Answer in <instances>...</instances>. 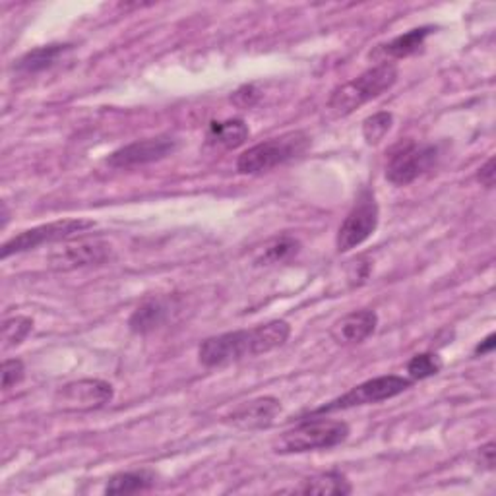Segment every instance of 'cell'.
Returning a JSON list of instances; mask_svg holds the SVG:
<instances>
[{
	"label": "cell",
	"mask_w": 496,
	"mask_h": 496,
	"mask_svg": "<svg viewBox=\"0 0 496 496\" xmlns=\"http://www.w3.org/2000/svg\"><path fill=\"white\" fill-rule=\"evenodd\" d=\"M477 178H479V183L483 185V187H487V188H492V187H494V178H496V161H494V157H491V159L483 165V167L479 169Z\"/></svg>",
	"instance_id": "26"
},
{
	"label": "cell",
	"mask_w": 496,
	"mask_h": 496,
	"mask_svg": "<svg viewBox=\"0 0 496 496\" xmlns=\"http://www.w3.org/2000/svg\"><path fill=\"white\" fill-rule=\"evenodd\" d=\"M248 127L243 118H229L212 123L208 130V144L223 149H235L248 140Z\"/></svg>",
	"instance_id": "15"
},
{
	"label": "cell",
	"mask_w": 496,
	"mask_h": 496,
	"mask_svg": "<svg viewBox=\"0 0 496 496\" xmlns=\"http://www.w3.org/2000/svg\"><path fill=\"white\" fill-rule=\"evenodd\" d=\"M113 400V386L103 380H78L56 392V405L63 411H92Z\"/></svg>",
	"instance_id": "9"
},
{
	"label": "cell",
	"mask_w": 496,
	"mask_h": 496,
	"mask_svg": "<svg viewBox=\"0 0 496 496\" xmlns=\"http://www.w3.org/2000/svg\"><path fill=\"white\" fill-rule=\"evenodd\" d=\"M310 147V137L305 132L295 130L283 134L279 138L266 140L248 147L237 159V171L243 175H258L269 169L278 167V165L288 163L299 156H303Z\"/></svg>",
	"instance_id": "4"
},
{
	"label": "cell",
	"mask_w": 496,
	"mask_h": 496,
	"mask_svg": "<svg viewBox=\"0 0 496 496\" xmlns=\"http://www.w3.org/2000/svg\"><path fill=\"white\" fill-rule=\"evenodd\" d=\"M94 228H96V221L82 219V218L43 223V225H37V228L22 231L20 235L6 240V243L3 245V252L0 254H3V258H8L12 257V254L34 250L43 245H53V243H58V240H66L74 235L86 233L87 229H94Z\"/></svg>",
	"instance_id": "5"
},
{
	"label": "cell",
	"mask_w": 496,
	"mask_h": 496,
	"mask_svg": "<svg viewBox=\"0 0 496 496\" xmlns=\"http://www.w3.org/2000/svg\"><path fill=\"white\" fill-rule=\"evenodd\" d=\"M291 326L285 320H272L250 329H238L208 338L198 349L204 367H223L245 357H257L274 351L289 339Z\"/></svg>",
	"instance_id": "1"
},
{
	"label": "cell",
	"mask_w": 496,
	"mask_h": 496,
	"mask_svg": "<svg viewBox=\"0 0 496 496\" xmlns=\"http://www.w3.org/2000/svg\"><path fill=\"white\" fill-rule=\"evenodd\" d=\"M439 147L432 144H408L396 152L386 167V178L396 187H408L434 167Z\"/></svg>",
	"instance_id": "8"
},
{
	"label": "cell",
	"mask_w": 496,
	"mask_h": 496,
	"mask_svg": "<svg viewBox=\"0 0 496 496\" xmlns=\"http://www.w3.org/2000/svg\"><path fill=\"white\" fill-rule=\"evenodd\" d=\"M156 483V477L142 470V471H127V473H116L109 479L105 492L107 494H132V492H142L152 489Z\"/></svg>",
	"instance_id": "19"
},
{
	"label": "cell",
	"mask_w": 496,
	"mask_h": 496,
	"mask_svg": "<svg viewBox=\"0 0 496 496\" xmlns=\"http://www.w3.org/2000/svg\"><path fill=\"white\" fill-rule=\"evenodd\" d=\"M411 382H413L411 379L396 377V374L367 380L363 384L351 388L349 392L343 394L341 398L322 405V408L314 411V415L332 413V411H339V410L357 408V405H369V403H380L386 400H392V398L403 394L405 390L411 386Z\"/></svg>",
	"instance_id": "6"
},
{
	"label": "cell",
	"mask_w": 496,
	"mask_h": 496,
	"mask_svg": "<svg viewBox=\"0 0 496 496\" xmlns=\"http://www.w3.org/2000/svg\"><path fill=\"white\" fill-rule=\"evenodd\" d=\"M392 115L390 113H377L369 116L363 123V137L367 140V144H379L386 134L392 128Z\"/></svg>",
	"instance_id": "23"
},
{
	"label": "cell",
	"mask_w": 496,
	"mask_h": 496,
	"mask_svg": "<svg viewBox=\"0 0 496 496\" xmlns=\"http://www.w3.org/2000/svg\"><path fill=\"white\" fill-rule=\"evenodd\" d=\"M178 142L173 137H157L140 142H132L125 147L116 149L107 159V163L115 169H130L138 165H147L159 159L169 157L177 152Z\"/></svg>",
	"instance_id": "10"
},
{
	"label": "cell",
	"mask_w": 496,
	"mask_h": 496,
	"mask_svg": "<svg viewBox=\"0 0 496 496\" xmlns=\"http://www.w3.org/2000/svg\"><path fill=\"white\" fill-rule=\"evenodd\" d=\"M279 411H281L279 400L266 396L240 405V408L235 410L233 415L229 417V423L243 430L266 429L274 423V417Z\"/></svg>",
	"instance_id": "12"
},
{
	"label": "cell",
	"mask_w": 496,
	"mask_h": 496,
	"mask_svg": "<svg viewBox=\"0 0 496 496\" xmlns=\"http://www.w3.org/2000/svg\"><path fill=\"white\" fill-rule=\"evenodd\" d=\"M442 369V360L434 353H420L415 355L408 363V372L411 380H425L439 374Z\"/></svg>",
	"instance_id": "21"
},
{
	"label": "cell",
	"mask_w": 496,
	"mask_h": 496,
	"mask_svg": "<svg viewBox=\"0 0 496 496\" xmlns=\"http://www.w3.org/2000/svg\"><path fill=\"white\" fill-rule=\"evenodd\" d=\"M398 80V68L392 63H380L360 76L339 86L328 101V109L336 116H348L360 105L380 97Z\"/></svg>",
	"instance_id": "2"
},
{
	"label": "cell",
	"mask_w": 496,
	"mask_h": 496,
	"mask_svg": "<svg viewBox=\"0 0 496 496\" xmlns=\"http://www.w3.org/2000/svg\"><path fill=\"white\" fill-rule=\"evenodd\" d=\"M25 367L20 359H6L3 363V388L10 390L24 380Z\"/></svg>",
	"instance_id": "24"
},
{
	"label": "cell",
	"mask_w": 496,
	"mask_h": 496,
	"mask_svg": "<svg viewBox=\"0 0 496 496\" xmlns=\"http://www.w3.org/2000/svg\"><path fill=\"white\" fill-rule=\"evenodd\" d=\"M258 97H260V94H258L257 86L250 84V86H243L240 89H237L231 101L235 105H238V107H252V105L258 101Z\"/></svg>",
	"instance_id": "25"
},
{
	"label": "cell",
	"mask_w": 496,
	"mask_h": 496,
	"mask_svg": "<svg viewBox=\"0 0 496 496\" xmlns=\"http://www.w3.org/2000/svg\"><path fill=\"white\" fill-rule=\"evenodd\" d=\"M111 257V247L101 240H82L76 245H68L53 252L49 257V268L56 272H70V269L101 264Z\"/></svg>",
	"instance_id": "11"
},
{
	"label": "cell",
	"mask_w": 496,
	"mask_h": 496,
	"mask_svg": "<svg viewBox=\"0 0 496 496\" xmlns=\"http://www.w3.org/2000/svg\"><path fill=\"white\" fill-rule=\"evenodd\" d=\"M34 329V320L27 317H14L5 322L3 326V341H5V349L16 348L20 345L27 334Z\"/></svg>",
	"instance_id": "22"
},
{
	"label": "cell",
	"mask_w": 496,
	"mask_h": 496,
	"mask_svg": "<svg viewBox=\"0 0 496 496\" xmlns=\"http://www.w3.org/2000/svg\"><path fill=\"white\" fill-rule=\"evenodd\" d=\"M70 49V45H60V43H55V45H45V47H37L34 51L25 53L16 65V70L18 72H24V74H35V72H41L45 68L53 66L56 60L63 56L66 51Z\"/></svg>",
	"instance_id": "18"
},
{
	"label": "cell",
	"mask_w": 496,
	"mask_h": 496,
	"mask_svg": "<svg viewBox=\"0 0 496 496\" xmlns=\"http://www.w3.org/2000/svg\"><path fill=\"white\" fill-rule=\"evenodd\" d=\"M379 326V317L374 310H355L345 314L332 328V338L339 345H355L372 336Z\"/></svg>",
	"instance_id": "13"
},
{
	"label": "cell",
	"mask_w": 496,
	"mask_h": 496,
	"mask_svg": "<svg viewBox=\"0 0 496 496\" xmlns=\"http://www.w3.org/2000/svg\"><path fill=\"white\" fill-rule=\"evenodd\" d=\"M434 32L432 25H423L411 29V32L398 35L396 39H392L390 43L382 45L379 49L386 58H405L411 56L413 53H417L420 47H423L425 39Z\"/></svg>",
	"instance_id": "17"
},
{
	"label": "cell",
	"mask_w": 496,
	"mask_h": 496,
	"mask_svg": "<svg viewBox=\"0 0 496 496\" xmlns=\"http://www.w3.org/2000/svg\"><path fill=\"white\" fill-rule=\"evenodd\" d=\"M351 491L353 487L349 481L336 471L310 477L303 481V485L297 489V492L300 494H322V496H345V494H351Z\"/></svg>",
	"instance_id": "16"
},
{
	"label": "cell",
	"mask_w": 496,
	"mask_h": 496,
	"mask_svg": "<svg viewBox=\"0 0 496 496\" xmlns=\"http://www.w3.org/2000/svg\"><path fill=\"white\" fill-rule=\"evenodd\" d=\"M379 204L374 194L370 190H365L360 194L357 204L353 206L351 212L341 223L338 231L336 245L339 252H349L363 245L367 238H370L379 228Z\"/></svg>",
	"instance_id": "7"
},
{
	"label": "cell",
	"mask_w": 496,
	"mask_h": 496,
	"mask_svg": "<svg viewBox=\"0 0 496 496\" xmlns=\"http://www.w3.org/2000/svg\"><path fill=\"white\" fill-rule=\"evenodd\" d=\"M169 303L165 299H147L132 312L128 326L134 334L154 332L169 317Z\"/></svg>",
	"instance_id": "14"
},
{
	"label": "cell",
	"mask_w": 496,
	"mask_h": 496,
	"mask_svg": "<svg viewBox=\"0 0 496 496\" xmlns=\"http://www.w3.org/2000/svg\"><path fill=\"white\" fill-rule=\"evenodd\" d=\"M494 343H496V336L491 334L485 341H481L477 348H475V355H485V353H491L494 349Z\"/></svg>",
	"instance_id": "28"
},
{
	"label": "cell",
	"mask_w": 496,
	"mask_h": 496,
	"mask_svg": "<svg viewBox=\"0 0 496 496\" xmlns=\"http://www.w3.org/2000/svg\"><path fill=\"white\" fill-rule=\"evenodd\" d=\"M300 245L299 240L291 238V237H279L272 243L266 245L262 254L258 257V264H278V262H285L289 260L291 257L299 252Z\"/></svg>",
	"instance_id": "20"
},
{
	"label": "cell",
	"mask_w": 496,
	"mask_h": 496,
	"mask_svg": "<svg viewBox=\"0 0 496 496\" xmlns=\"http://www.w3.org/2000/svg\"><path fill=\"white\" fill-rule=\"evenodd\" d=\"M349 427L343 420L314 419L303 420L295 429L283 432L274 444L278 454H303L314 450H329L348 440Z\"/></svg>",
	"instance_id": "3"
},
{
	"label": "cell",
	"mask_w": 496,
	"mask_h": 496,
	"mask_svg": "<svg viewBox=\"0 0 496 496\" xmlns=\"http://www.w3.org/2000/svg\"><path fill=\"white\" fill-rule=\"evenodd\" d=\"M481 461H483L489 470L494 468V442H489L481 448Z\"/></svg>",
	"instance_id": "27"
}]
</instances>
